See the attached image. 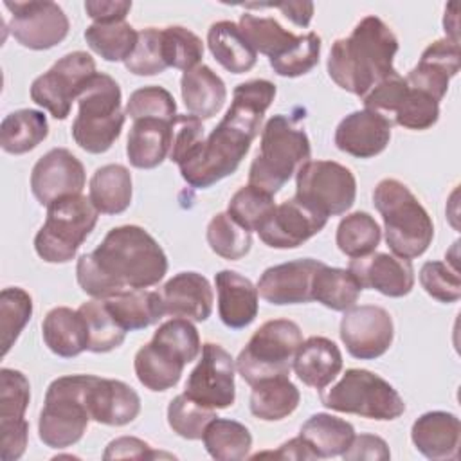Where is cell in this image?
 <instances>
[{"instance_id": "obj_1", "label": "cell", "mask_w": 461, "mask_h": 461, "mask_svg": "<svg viewBox=\"0 0 461 461\" xmlns=\"http://www.w3.org/2000/svg\"><path fill=\"white\" fill-rule=\"evenodd\" d=\"M276 92V85L268 79H250L234 88L232 103L220 124L178 166L182 178L191 187H211L238 169L261 130L263 115Z\"/></svg>"}, {"instance_id": "obj_2", "label": "cell", "mask_w": 461, "mask_h": 461, "mask_svg": "<svg viewBox=\"0 0 461 461\" xmlns=\"http://www.w3.org/2000/svg\"><path fill=\"white\" fill-rule=\"evenodd\" d=\"M167 272V258L158 241L139 225H119L76 265L81 290L94 299H108L124 290L155 286Z\"/></svg>"}, {"instance_id": "obj_3", "label": "cell", "mask_w": 461, "mask_h": 461, "mask_svg": "<svg viewBox=\"0 0 461 461\" xmlns=\"http://www.w3.org/2000/svg\"><path fill=\"white\" fill-rule=\"evenodd\" d=\"M398 38L378 16L362 18L349 36L335 40L328 56V74L342 90L364 97L394 72Z\"/></svg>"}, {"instance_id": "obj_4", "label": "cell", "mask_w": 461, "mask_h": 461, "mask_svg": "<svg viewBox=\"0 0 461 461\" xmlns=\"http://www.w3.org/2000/svg\"><path fill=\"white\" fill-rule=\"evenodd\" d=\"M373 203L382 214L385 243L394 256L414 259L434 238V223L414 193L396 178H384L373 191Z\"/></svg>"}, {"instance_id": "obj_5", "label": "cell", "mask_w": 461, "mask_h": 461, "mask_svg": "<svg viewBox=\"0 0 461 461\" xmlns=\"http://www.w3.org/2000/svg\"><path fill=\"white\" fill-rule=\"evenodd\" d=\"M310 155L306 131L286 115H272L261 130L259 151L249 169V184L276 194L310 160Z\"/></svg>"}, {"instance_id": "obj_6", "label": "cell", "mask_w": 461, "mask_h": 461, "mask_svg": "<svg viewBox=\"0 0 461 461\" xmlns=\"http://www.w3.org/2000/svg\"><path fill=\"white\" fill-rule=\"evenodd\" d=\"M97 376L67 375L50 382L38 420V436L50 448L76 445L86 432L90 416L88 394Z\"/></svg>"}, {"instance_id": "obj_7", "label": "cell", "mask_w": 461, "mask_h": 461, "mask_svg": "<svg viewBox=\"0 0 461 461\" xmlns=\"http://www.w3.org/2000/svg\"><path fill=\"white\" fill-rule=\"evenodd\" d=\"M122 94L119 83L95 72L77 97V115L72 122V139L88 153H104L119 139L126 113L121 108Z\"/></svg>"}, {"instance_id": "obj_8", "label": "cell", "mask_w": 461, "mask_h": 461, "mask_svg": "<svg viewBox=\"0 0 461 461\" xmlns=\"http://www.w3.org/2000/svg\"><path fill=\"white\" fill-rule=\"evenodd\" d=\"M90 198L70 194L47 205L45 223L34 236V250L47 263H68L97 223Z\"/></svg>"}, {"instance_id": "obj_9", "label": "cell", "mask_w": 461, "mask_h": 461, "mask_svg": "<svg viewBox=\"0 0 461 461\" xmlns=\"http://www.w3.org/2000/svg\"><path fill=\"white\" fill-rule=\"evenodd\" d=\"M301 328L290 319H272L263 322L234 360L241 378L254 385L265 378L288 375L299 346Z\"/></svg>"}, {"instance_id": "obj_10", "label": "cell", "mask_w": 461, "mask_h": 461, "mask_svg": "<svg viewBox=\"0 0 461 461\" xmlns=\"http://www.w3.org/2000/svg\"><path fill=\"white\" fill-rule=\"evenodd\" d=\"M321 403L337 412L378 421L396 420L405 412L400 393L367 369H348L335 385L321 393Z\"/></svg>"}, {"instance_id": "obj_11", "label": "cell", "mask_w": 461, "mask_h": 461, "mask_svg": "<svg viewBox=\"0 0 461 461\" xmlns=\"http://www.w3.org/2000/svg\"><path fill=\"white\" fill-rule=\"evenodd\" d=\"M295 198L326 218L342 214L357 198L355 175L335 160H308L295 173Z\"/></svg>"}, {"instance_id": "obj_12", "label": "cell", "mask_w": 461, "mask_h": 461, "mask_svg": "<svg viewBox=\"0 0 461 461\" xmlns=\"http://www.w3.org/2000/svg\"><path fill=\"white\" fill-rule=\"evenodd\" d=\"M95 72V61L88 52H68L32 81L31 99L63 121Z\"/></svg>"}, {"instance_id": "obj_13", "label": "cell", "mask_w": 461, "mask_h": 461, "mask_svg": "<svg viewBox=\"0 0 461 461\" xmlns=\"http://www.w3.org/2000/svg\"><path fill=\"white\" fill-rule=\"evenodd\" d=\"M11 13L9 31L13 38L27 49L47 50L61 43L70 29L65 11L49 0L4 2Z\"/></svg>"}, {"instance_id": "obj_14", "label": "cell", "mask_w": 461, "mask_h": 461, "mask_svg": "<svg viewBox=\"0 0 461 461\" xmlns=\"http://www.w3.org/2000/svg\"><path fill=\"white\" fill-rule=\"evenodd\" d=\"M234 371L236 364L230 353L220 344L205 342L198 364L187 376L184 393L209 409H227L236 400Z\"/></svg>"}, {"instance_id": "obj_15", "label": "cell", "mask_w": 461, "mask_h": 461, "mask_svg": "<svg viewBox=\"0 0 461 461\" xmlns=\"http://www.w3.org/2000/svg\"><path fill=\"white\" fill-rule=\"evenodd\" d=\"M339 333L351 357L373 360L391 348L394 324L385 308L376 304H360L344 312Z\"/></svg>"}, {"instance_id": "obj_16", "label": "cell", "mask_w": 461, "mask_h": 461, "mask_svg": "<svg viewBox=\"0 0 461 461\" xmlns=\"http://www.w3.org/2000/svg\"><path fill=\"white\" fill-rule=\"evenodd\" d=\"M86 182L81 160L67 148H54L38 158L31 171V191L41 205L81 194Z\"/></svg>"}, {"instance_id": "obj_17", "label": "cell", "mask_w": 461, "mask_h": 461, "mask_svg": "<svg viewBox=\"0 0 461 461\" xmlns=\"http://www.w3.org/2000/svg\"><path fill=\"white\" fill-rule=\"evenodd\" d=\"M328 218L299 202L295 196L276 205L270 220L258 230L272 249H297L326 227Z\"/></svg>"}, {"instance_id": "obj_18", "label": "cell", "mask_w": 461, "mask_h": 461, "mask_svg": "<svg viewBox=\"0 0 461 461\" xmlns=\"http://www.w3.org/2000/svg\"><path fill=\"white\" fill-rule=\"evenodd\" d=\"M348 270L362 288L376 290L387 297H403L414 286L411 259L387 252H371L369 256L355 258L349 261Z\"/></svg>"}, {"instance_id": "obj_19", "label": "cell", "mask_w": 461, "mask_h": 461, "mask_svg": "<svg viewBox=\"0 0 461 461\" xmlns=\"http://www.w3.org/2000/svg\"><path fill=\"white\" fill-rule=\"evenodd\" d=\"M322 261L303 258L267 268L258 281V294L270 304H301L312 301V279Z\"/></svg>"}, {"instance_id": "obj_20", "label": "cell", "mask_w": 461, "mask_h": 461, "mask_svg": "<svg viewBox=\"0 0 461 461\" xmlns=\"http://www.w3.org/2000/svg\"><path fill=\"white\" fill-rule=\"evenodd\" d=\"M459 41L441 38L423 50L418 65L405 76V81L439 103L448 90L450 79L459 72Z\"/></svg>"}, {"instance_id": "obj_21", "label": "cell", "mask_w": 461, "mask_h": 461, "mask_svg": "<svg viewBox=\"0 0 461 461\" xmlns=\"http://www.w3.org/2000/svg\"><path fill=\"white\" fill-rule=\"evenodd\" d=\"M393 124L376 112L357 110L346 115L335 130V146L357 158H371L382 153L391 140Z\"/></svg>"}, {"instance_id": "obj_22", "label": "cell", "mask_w": 461, "mask_h": 461, "mask_svg": "<svg viewBox=\"0 0 461 461\" xmlns=\"http://www.w3.org/2000/svg\"><path fill=\"white\" fill-rule=\"evenodd\" d=\"M160 297L166 315L203 322L212 312V288L198 272H180L173 276L162 288Z\"/></svg>"}, {"instance_id": "obj_23", "label": "cell", "mask_w": 461, "mask_h": 461, "mask_svg": "<svg viewBox=\"0 0 461 461\" xmlns=\"http://www.w3.org/2000/svg\"><path fill=\"white\" fill-rule=\"evenodd\" d=\"M461 423L447 411H429L411 427V439L418 452L432 461L459 457Z\"/></svg>"}, {"instance_id": "obj_24", "label": "cell", "mask_w": 461, "mask_h": 461, "mask_svg": "<svg viewBox=\"0 0 461 461\" xmlns=\"http://www.w3.org/2000/svg\"><path fill=\"white\" fill-rule=\"evenodd\" d=\"M90 416L94 421L122 427L140 412V398L128 384L113 378H95L88 394Z\"/></svg>"}, {"instance_id": "obj_25", "label": "cell", "mask_w": 461, "mask_h": 461, "mask_svg": "<svg viewBox=\"0 0 461 461\" xmlns=\"http://www.w3.org/2000/svg\"><path fill=\"white\" fill-rule=\"evenodd\" d=\"M218 292V313L230 330H241L258 315V288L236 270H220L214 276Z\"/></svg>"}, {"instance_id": "obj_26", "label": "cell", "mask_w": 461, "mask_h": 461, "mask_svg": "<svg viewBox=\"0 0 461 461\" xmlns=\"http://www.w3.org/2000/svg\"><path fill=\"white\" fill-rule=\"evenodd\" d=\"M292 367L304 385L322 391L340 373L342 353L333 340L310 337L299 346Z\"/></svg>"}, {"instance_id": "obj_27", "label": "cell", "mask_w": 461, "mask_h": 461, "mask_svg": "<svg viewBox=\"0 0 461 461\" xmlns=\"http://www.w3.org/2000/svg\"><path fill=\"white\" fill-rule=\"evenodd\" d=\"M173 122L155 117L133 121L126 142V155L133 167L153 169L169 157Z\"/></svg>"}, {"instance_id": "obj_28", "label": "cell", "mask_w": 461, "mask_h": 461, "mask_svg": "<svg viewBox=\"0 0 461 461\" xmlns=\"http://www.w3.org/2000/svg\"><path fill=\"white\" fill-rule=\"evenodd\" d=\"M180 92L187 112L200 121L214 117L227 101L223 79L203 63L182 74Z\"/></svg>"}, {"instance_id": "obj_29", "label": "cell", "mask_w": 461, "mask_h": 461, "mask_svg": "<svg viewBox=\"0 0 461 461\" xmlns=\"http://www.w3.org/2000/svg\"><path fill=\"white\" fill-rule=\"evenodd\" d=\"M41 335L47 348L63 358H72L88 349V330L79 310L68 306L52 308L43 322Z\"/></svg>"}, {"instance_id": "obj_30", "label": "cell", "mask_w": 461, "mask_h": 461, "mask_svg": "<svg viewBox=\"0 0 461 461\" xmlns=\"http://www.w3.org/2000/svg\"><path fill=\"white\" fill-rule=\"evenodd\" d=\"M185 362L167 346L149 340L133 358V369L139 382L155 393L175 387L182 376Z\"/></svg>"}, {"instance_id": "obj_31", "label": "cell", "mask_w": 461, "mask_h": 461, "mask_svg": "<svg viewBox=\"0 0 461 461\" xmlns=\"http://www.w3.org/2000/svg\"><path fill=\"white\" fill-rule=\"evenodd\" d=\"M104 304L119 326L126 331L144 330L166 315L160 292L146 288L124 290L104 299Z\"/></svg>"}, {"instance_id": "obj_32", "label": "cell", "mask_w": 461, "mask_h": 461, "mask_svg": "<svg viewBox=\"0 0 461 461\" xmlns=\"http://www.w3.org/2000/svg\"><path fill=\"white\" fill-rule=\"evenodd\" d=\"M207 47L214 59L232 74L249 72L258 61V52L230 20H220L209 27Z\"/></svg>"}, {"instance_id": "obj_33", "label": "cell", "mask_w": 461, "mask_h": 461, "mask_svg": "<svg viewBox=\"0 0 461 461\" xmlns=\"http://www.w3.org/2000/svg\"><path fill=\"white\" fill-rule=\"evenodd\" d=\"M131 173L122 164H106L95 169L88 185V198L103 214H121L131 203Z\"/></svg>"}, {"instance_id": "obj_34", "label": "cell", "mask_w": 461, "mask_h": 461, "mask_svg": "<svg viewBox=\"0 0 461 461\" xmlns=\"http://www.w3.org/2000/svg\"><path fill=\"white\" fill-rule=\"evenodd\" d=\"M250 387V412L263 421H279L288 418L301 400L299 389L290 382L288 375L265 378Z\"/></svg>"}, {"instance_id": "obj_35", "label": "cell", "mask_w": 461, "mask_h": 461, "mask_svg": "<svg viewBox=\"0 0 461 461\" xmlns=\"http://www.w3.org/2000/svg\"><path fill=\"white\" fill-rule=\"evenodd\" d=\"M299 436L308 443L315 457L322 459L342 456L355 438V429L342 418L317 412L303 423Z\"/></svg>"}, {"instance_id": "obj_36", "label": "cell", "mask_w": 461, "mask_h": 461, "mask_svg": "<svg viewBox=\"0 0 461 461\" xmlns=\"http://www.w3.org/2000/svg\"><path fill=\"white\" fill-rule=\"evenodd\" d=\"M49 135V122L43 112L22 108L7 113L0 124V146L11 155H23L34 149Z\"/></svg>"}, {"instance_id": "obj_37", "label": "cell", "mask_w": 461, "mask_h": 461, "mask_svg": "<svg viewBox=\"0 0 461 461\" xmlns=\"http://www.w3.org/2000/svg\"><path fill=\"white\" fill-rule=\"evenodd\" d=\"M362 290L364 288L349 270L328 267L324 263L317 268L312 279V301L335 312H346L355 306Z\"/></svg>"}, {"instance_id": "obj_38", "label": "cell", "mask_w": 461, "mask_h": 461, "mask_svg": "<svg viewBox=\"0 0 461 461\" xmlns=\"http://www.w3.org/2000/svg\"><path fill=\"white\" fill-rule=\"evenodd\" d=\"M202 441L209 456L220 461L245 459L252 448V434L243 423L218 416L207 423Z\"/></svg>"}, {"instance_id": "obj_39", "label": "cell", "mask_w": 461, "mask_h": 461, "mask_svg": "<svg viewBox=\"0 0 461 461\" xmlns=\"http://www.w3.org/2000/svg\"><path fill=\"white\" fill-rule=\"evenodd\" d=\"M240 31L249 41V45L259 52L274 59L285 54L295 41L297 36L286 31L277 20L270 16H256L252 13H243L240 18Z\"/></svg>"}, {"instance_id": "obj_40", "label": "cell", "mask_w": 461, "mask_h": 461, "mask_svg": "<svg viewBox=\"0 0 461 461\" xmlns=\"http://www.w3.org/2000/svg\"><path fill=\"white\" fill-rule=\"evenodd\" d=\"M88 47L106 61H126L135 50L139 32L126 22L92 23L85 31Z\"/></svg>"}, {"instance_id": "obj_41", "label": "cell", "mask_w": 461, "mask_h": 461, "mask_svg": "<svg viewBox=\"0 0 461 461\" xmlns=\"http://www.w3.org/2000/svg\"><path fill=\"white\" fill-rule=\"evenodd\" d=\"M382 240V229L376 220L364 211L344 216L337 227L335 241L342 254L348 258H364L376 250Z\"/></svg>"}, {"instance_id": "obj_42", "label": "cell", "mask_w": 461, "mask_h": 461, "mask_svg": "<svg viewBox=\"0 0 461 461\" xmlns=\"http://www.w3.org/2000/svg\"><path fill=\"white\" fill-rule=\"evenodd\" d=\"M77 310L86 322L88 351L108 353L124 342L128 331L122 330L119 322L113 319V315L104 304V299L86 301Z\"/></svg>"}, {"instance_id": "obj_43", "label": "cell", "mask_w": 461, "mask_h": 461, "mask_svg": "<svg viewBox=\"0 0 461 461\" xmlns=\"http://www.w3.org/2000/svg\"><path fill=\"white\" fill-rule=\"evenodd\" d=\"M274 209V194L247 184L232 194L227 205V214L243 229L258 232L270 220Z\"/></svg>"}, {"instance_id": "obj_44", "label": "cell", "mask_w": 461, "mask_h": 461, "mask_svg": "<svg viewBox=\"0 0 461 461\" xmlns=\"http://www.w3.org/2000/svg\"><path fill=\"white\" fill-rule=\"evenodd\" d=\"M207 243L211 250L223 259H241L252 247L250 230L243 229L227 212H218L207 225Z\"/></svg>"}, {"instance_id": "obj_45", "label": "cell", "mask_w": 461, "mask_h": 461, "mask_svg": "<svg viewBox=\"0 0 461 461\" xmlns=\"http://www.w3.org/2000/svg\"><path fill=\"white\" fill-rule=\"evenodd\" d=\"M31 400L27 376L11 367L0 369V429L27 423L25 411Z\"/></svg>"}, {"instance_id": "obj_46", "label": "cell", "mask_w": 461, "mask_h": 461, "mask_svg": "<svg viewBox=\"0 0 461 461\" xmlns=\"http://www.w3.org/2000/svg\"><path fill=\"white\" fill-rule=\"evenodd\" d=\"M32 315V297L20 286L4 288L0 294L2 355L5 357Z\"/></svg>"}, {"instance_id": "obj_47", "label": "cell", "mask_w": 461, "mask_h": 461, "mask_svg": "<svg viewBox=\"0 0 461 461\" xmlns=\"http://www.w3.org/2000/svg\"><path fill=\"white\" fill-rule=\"evenodd\" d=\"M212 418H216L214 409L191 400L185 393L175 396L167 405V423L171 430L184 439H202Z\"/></svg>"}, {"instance_id": "obj_48", "label": "cell", "mask_w": 461, "mask_h": 461, "mask_svg": "<svg viewBox=\"0 0 461 461\" xmlns=\"http://www.w3.org/2000/svg\"><path fill=\"white\" fill-rule=\"evenodd\" d=\"M162 52L167 67L185 72L200 65L203 41L182 25H169L162 29Z\"/></svg>"}, {"instance_id": "obj_49", "label": "cell", "mask_w": 461, "mask_h": 461, "mask_svg": "<svg viewBox=\"0 0 461 461\" xmlns=\"http://www.w3.org/2000/svg\"><path fill=\"white\" fill-rule=\"evenodd\" d=\"M439 119V103L429 94L407 85L391 122L407 130H429Z\"/></svg>"}, {"instance_id": "obj_50", "label": "cell", "mask_w": 461, "mask_h": 461, "mask_svg": "<svg viewBox=\"0 0 461 461\" xmlns=\"http://www.w3.org/2000/svg\"><path fill=\"white\" fill-rule=\"evenodd\" d=\"M321 47V36L317 32H306L297 36V41L285 54L268 61L277 76L299 77L308 74L319 63Z\"/></svg>"}, {"instance_id": "obj_51", "label": "cell", "mask_w": 461, "mask_h": 461, "mask_svg": "<svg viewBox=\"0 0 461 461\" xmlns=\"http://www.w3.org/2000/svg\"><path fill=\"white\" fill-rule=\"evenodd\" d=\"M126 115H130L133 121L137 119H146V117H155L162 121L173 122L176 119V103L171 95L169 90L149 85L137 88L135 92L130 94V99L126 103Z\"/></svg>"}, {"instance_id": "obj_52", "label": "cell", "mask_w": 461, "mask_h": 461, "mask_svg": "<svg viewBox=\"0 0 461 461\" xmlns=\"http://www.w3.org/2000/svg\"><path fill=\"white\" fill-rule=\"evenodd\" d=\"M153 340L173 349L185 364L196 360L202 351L198 330L189 319L173 317L162 322L153 333Z\"/></svg>"}, {"instance_id": "obj_53", "label": "cell", "mask_w": 461, "mask_h": 461, "mask_svg": "<svg viewBox=\"0 0 461 461\" xmlns=\"http://www.w3.org/2000/svg\"><path fill=\"white\" fill-rule=\"evenodd\" d=\"M124 67L135 76H155L167 68L162 52V29L146 27L139 31V40Z\"/></svg>"}, {"instance_id": "obj_54", "label": "cell", "mask_w": 461, "mask_h": 461, "mask_svg": "<svg viewBox=\"0 0 461 461\" xmlns=\"http://www.w3.org/2000/svg\"><path fill=\"white\" fill-rule=\"evenodd\" d=\"M420 285L439 303H456L461 297L457 268L443 261H427L420 270Z\"/></svg>"}, {"instance_id": "obj_55", "label": "cell", "mask_w": 461, "mask_h": 461, "mask_svg": "<svg viewBox=\"0 0 461 461\" xmlns=\"http://www.w3.org/2000/svg\"><path fill=\"white\" fill-rule=\"evenodd\" d=\"M203 124L194 115H176L173 122V140H171V151L169 160L180 166L185 162L203 142Z\"/></svg>"}, {"instance_id": "obj_56", "label": "cell", "mask_w": 461, "mask_h": 461, "mask_svg": "<svg viewBox=\"0 0 461 461\" xmlns=\"http://www.w3.org/2000/svg\"><path fill=\"white\" fill-rule=\"evenodd\" d=\"M160 456H167L169 454H160L157 450L151 448L149 443L133 438V436H121L117 439H112L106 445V450L103 454V459H153V457H160Z\"/></svg>"}, {"instance_id": "obj_57", "label": "cell", "mask_w": 461, "mask_h": 461, "mask_svg": "<svg viewBox=\"0 0 461 461\" xmlns=\"http://www.w3.org/2000/svg\"><path fill=\"white\" fill-rule=\"evenodd\" d=\"M342 457L348 461H358V459L385 461L391 457V452L385 439H382L380 436L360 434L353 438L349 447L342 452Z\"/></svg>"}, {"instance_id": "obj_58", "label": "cell", "mask_w": 461, "mask_h": 461, "mask_svg": "<svg viewBox=\"0 0 461 461\" xmlns=\"http://www.w3.org/2000/svg\"><path fill=\"white\" fill-rule=\"evenodd\" d=\"M131 9V2L128 0H88L85 2L86 14L94 20V23H110L122 22Z\"/></svg>"}, {"instance_id": "obj_59", "label": "cell", "mask_w": 461, "mask_h": 461, "mask_svg": "<svg viewBox=\"0 0 461 461\" xmlns=\"http://www.w3.org/2000/svg\"><path fill=\"white\" fill-rule=\"evenodd\" d=\"M247 9H265L276 7L279 9L290 22L299 27H308L313 16V4L312 2H277V4H245Z\"/></svg>"}, {"instance_id": "obj_60", "label": "cell", "mask_w": 461, "mask_h": 461, "mask_svg": "<svg viewBox=\"0 0 461 461\" xmlns=\"http://www.w3.org/2000/svg\"><path fill=\"white\" fill-rule=\"evenodd\" d=\"M254 457H276V459H317L315 454L312 452V448L308 447V443L297 436L292 438L288 441H285L276 452H259Z\"/></svg>"}]
</instances>
